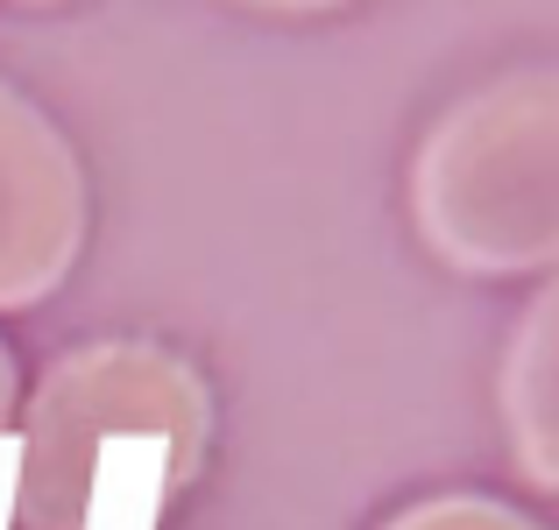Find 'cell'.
<instances>
[{
    "label": "cell",
    "instance_id": "cell-4",
    "mask_svg": "<svg viewBox=\"0 0 559 530\" xmlns=\"http://www.w3.org/2000/svg\"><path fill=\"white\" fill-rule=\"evenodd\" d=\"M496 403H503L510 460L532 489L559 495V269L546 276L532 304H524L518 333L503 347V375H496Z\"/></svg>",
    "mask_w": 559,
    "mask_h": 530
},
{
    "label": "cell",
    "instance_id": "cell-9",
    "mask_svg": "<svg viewBox=\"0 0 559 530\" xmlns=\"http://www.w3.org/2000/svg\"><path fill=\"white\" fill-rule=\"evenodd\" d=\"M241 8H262V14H326V8H347V0H241Z\"/></svg>",
    "mask_w": 559,
    "mask_h": 530
},
{
    "label": "cell",
    "instance_id": "cell-3",
    "mask_svg": "<svg viewBox=\"0 0 559 530\" xmlns=\"http://www.w3.org/2000/svg\"><path fill=\"white\" fill-rule=\"evenodd\" d=\"M85 164L64 128L0 79V312L43 304L85 248Z\"/></svg>",
    "mask_w": 559,
    "mask_h": 530
},
{
    "label": "cell",
    "instance_id": "cell-7",
    "mask_svg": "<svg viewBox=\"0 0 559 530\" xmlns=\"http://www.w3.org/2000/svg\"><path fill=\"white\" fill-rule=\"evenodd\" d=\"M14 474H22V438L0 432V530H14Z\"/></svg>",
    "mask_w": 559,
    "mask_h": 530
},
{
    "label": "cell",
    "instance_id": "cell-5",
    "mask_svg": "<svg viewBox=\"0 0 559 530\" xmlns=\"http://www.w3.org/2000/svg\"><path fill=\"white\" fill-rule=\"evenodd\" d=\"M178 495L170 481V453L156 438H114L99 453V481H93V517L85 530H156Z\"/></svg>",
    "mask_w": 559,
    "mask_h": 530
},
{
    "label": "cell",
    "instance_id": "cell-2",
    "mask_svg": "<svg viewBox=\"0 0 559 530\" xmlns=\"http://www.w3.org/2000/svg\"><path fill=\"white\" fill-rule=\"evenodd\" d=\"M14 438V530H85L99 453L114 438H156L170 453V481H199L213 453V389L185 353L156 340H93L43 368Z\"/></svg>",
    "mask_w": 559,
    "mask_h": 530
},
{
    "label": "cell",
    "instance_id": "cell-1",
    "mask_svg": "<svg viewBox=\"0 0 559 530\" xmlns=\"http://www.w3.org/2000/svg\"><path fill=\"white\" fill-rule=\"evenodd\" d=\"M411 227L461 276L559 269V64L503 71L411 156Z\"/></svg>",
    "mask_w": 559,
    "mask_h": 530
},
{
    "label": "cell",
    "instance_id": "cell-10",
    "mask_svg": "<svg viewBox=\"0 0 559 530\" xmlns=\"http://www.w3.org/2000/svg\"><path fill=\"white\" fill-rule=\"evenodd\" d=\"M22 8H50V0H22Z\"/></svg>",
    "mask_w": 559,
    "mask_h": 530
},
{
    "label": "cell",
    "instance_id": "cell-6",
    "mask_svg": "<svg viewBox=\"0 0 559 530\" xmlns=\"http://www.w3.org/2000/svg\"><path fill=\"white\" fill-rule=\"evenodd\" d=\"M382 530H546V523L496 503V495H432V503H411L404 517H390Z\"/></svg>",
    "mask_w": 559,
    "mask_h": 530
},
{
    "label": "cell",
    "instance_id": "cell-8",
    "mask_svg": "<svg viewBox=\"0 0 559 530\" xmlns=\"http://www.w3.org/2000/svg\"><path fill=\"white\" fill-rule=\"evenodd\" d=\"M14 410H22V375H14L8 340H0V432H14Z\"/></svg>",
    "mask_w": 559,
    "mask_h": 530
}]
</instances>
